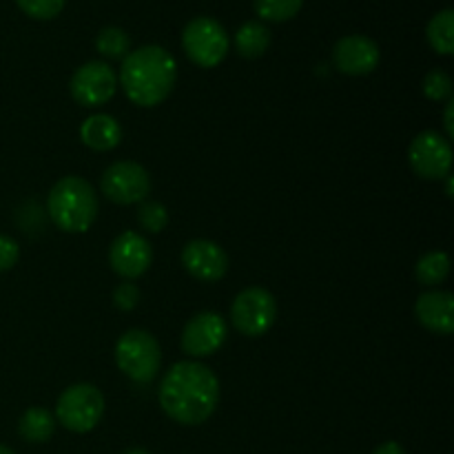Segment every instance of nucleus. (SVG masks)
Listing matches in <instances>:
<instances>
[{
    "mask_svg": "<svg viewBox=\"0 0 454 454\" xmlns=\"http://www.w3.org/2000/svg\"><path fill=\"white\" fill-rule=\"evenodd\" d=\"M20 257V247H18L16 239L7 238V235H0V273L13 269Z\"/></svg>",
    "mask_w": 454,
    "mask_h": 454,
    "instance_id": "27",
    "label": "nucleus"
},
{
    "mask_svg": "<svg viewBox=\"0 0 454 454\" xmlns=\"http://www.w3.org/2000/svg\"><path fill=\"white\" fill-rule=\"evenodd\" d=\"M137 222H140L142 229L149 231V233H160V231L167 229L168 224L167 207L160 202L142 204L140 211H137Z\"/></svg>",
    "mask_w": 454,
    "mask_h": 454,
    "instance_id": "23",
    "label": "nucleus"
},
{
    "mask_svg": "<svg viewBox=\"0 0 454 454\" xmlns=\"http://www.w3.org/2000/svg\"><path fill=\"white\" fill-rule=\"evenodd\" d=\"M380 47L368 35H346L333 49V62L346 75H368L380 65Z\"/></svg>",
    "mask_w": 454,
    "mask_h": 454,
    "instance_id": "13",
    "label": "nucleus"
},
{
    "mask_svg": "<svg viewBox=\"0 0 454 454\" xmlns=\"http://www.w3.org/2000/svg\"><path fill=\"white\" fill-rule=\"evenodd\" d=\"M129 47H131V40L127 31L120 27H105L96 38V49L106 58H124Z\"/></svg>",
    "mask_w": 454,
    "mask_h": 454,
    "instance_id": "22",
    "label": "nucleus"
},
{
    "mask_svg": "<svg viewBox=\"0 0 454 454\" xmlns=\"http://www.w3.org/2000/svg\"><path fill=\"white\" fill-rule=\"evenodd\" d=\"M118 368L137 384H149L162 366V350L151 333L133 328L127 331L115 344Z\"/></svg>",
    "mask_w": 454,
    "mask_h": 454,
    "instance_id": "4",
    "label": "nucleus"
},
{
    "mask_svg": "<svg viewBox=\"0 0 454 454\" xmlns=\"http://www.w3.org/2000/svg\"><path fill=\"white\" fill-rule=\"evenodd\" d=\"M417 322L430 333L450 335L454 331V297L446 291H430L417 300L415 304Z\"/></svg>",
    "mask_w": 454,
    "mask_h": 454,
    "instance_id": "15",
    "label": "nucleus"
},
{
    "mask_svg": "<svg viewBox=\"0 0 454 454\" xmlns=\"http://www.w3.org/2000/svg\"><path fill=\"white\" fill-rule=\"evenodd\" d=\"M448 273H450V257L442 251L428 253L415 266L417 279L426 286H437V284L446 282Z\"/></svg>",
    "mask_w": 454,
    "mask_h": 454,
    "instance_id": "20",
    "label": "nucleus"
},
{
    "mask_svg": "<svg viewBox=\"0 0 454 454\" xmlns=\"http://www.w3.org/2000/svg\"><path fill=\"white\" fill-rule=\"evenodd\" d=\"M182 47L191 62L202 69H213L229 53V35L215 18L198 16L182 31Z\"/></svg>",
    "mask_w": 454,
    "mask_h": 454,
    "instance_id": "6",
    "label": "nucleus"
},
{
    "mask_svg": "<svg viewBox=\"0 0 454 454\" xmlns=\"http://www.w3.org/2000/svg\"><path fill=\"white\" fill-rule=\"evenodd\" d=\"M452 114H454V100L448 102L446 115H443V124H446L448 140H452V137H454V120H452Z\"/></svg>",
    "mask_w": 454,
    "mask_h": 454,
    "instance_id": "28",
    "label": "nucleus"
},
{
    "mask_svg": "<svg viewBox=\"0 0 454 454\" xmlns=\"http://www.w3.org/2000/svg\"><path fill=\"white\" fill-rule=\"evenodd\" d=\"M182 264L200 282H217L229 270V255L211 239H193L182 251Z\"/></svg>",
    "mask_w": 454,
    "mask_h": 454,
    "instance_id": "14",
    "label": "nucleus"
},
{
    "mask_svg": "<svg viewBox=\"0 0 454 454\" xmlns=\"http://www.w3.org/2000/svg\"><path fill=\"white\" fill-rule=\"evenodd\" d=\"M424 93L428 100L433 102H442L448 100L452 96V80L446 71L442 69H433L428 75L424 78Z\"/></svg>",
    "mask_w": 454,
    "mask_h": 454,
    "instance_id": "24",
    "label": "nucleus"
},
{
    "mask_svg": "<svg viewBox=\"0 0 454 454\" xmlns=\"http://www.w3.org/2000/svg\"><path fill=\"white\" fill-rule=\"evenodd\" d=\"M49 217L65 233H84L98 217V198L87 180L67 176L53 184L47 200Z\"/></svg>",
    "mask_w": 454,
    "mask_h": 454,
    "instance_id": "3",
    "label": "nucleus"
},
{
    "mask_svg": "<svg viewBox=\"0 0 454 454\" xmlns=\"http://www.w3.org/2000/svg\"><path fill=\"white\" fill-rule=\"evenodd\" d=\"M412 171L424 180H443L450 176L452 146L450 140L437 131H424L411 142L408 149Z\"/></svg>",
    "mask_w": 454,
    "mask_h": 454,
    "instance_id": "8",
    "label": "nucleus"
},
{
    "mask_svg": "<svg viewBox=\"0 0 454 454\" xmlns=\"http://www.w3.org/2000/svg\"><path fill=\"white\" fill-rule=\"evenodd\" d=\"M372 454H406V450H403L397 442H386V443H381V446L377 448Z\"/></svg>",
    "mask_w": 454,
    "mask_h": 454,
    "instance_id": "29",
    "label": "nucleus"
},
{
    "mask_svg": "<svg viewBox=\"0 0 454 454\" xmlns=\"http://www.w3.org/2000/svg\"><path fill=\"white\" fill-rule=\"evenodd\" d=\"M177 80L176 58L158 44H146L127 53L120 67V84L137 106L162 105Z\"/></svg>",
    "mask_w": 454,
    "mask_h": 454,
    "instance_id": "2",
    "label": "nucleus"
},
{
    "mask_svg": "<svg viewBox=\"0 0 454 454\" xmlns=\"http://www.w3.org/2000/svg\"><path fill=\"white\" fill-rule=\"evenodd\" d=\"M69 89L78 105L93 109L114 98L118 89V75L106 62L91 60L75 69Z\"/></svg>",
    "mask_w": 454,
    "mask_h": 454,
    "instance_id": "10",
    "label": "nucleus"
},
{
    "mask_svg": "<svg viewBox=\"0 0 454 454\" xmlns=\"http://www.w3.org/2000/svg\"><path fill=\"white\" fill-rule=\"evenodd\" d=\"M80 140L93 151H111L122 142V129L114 115H91L80 127Z\"/></svg>",
    "mask_w": 454,
    "mask_h": 454,
    "instance_id": "16",
    "label": "nucleus"
},
{
    "mask_svg": "<svg viewBox=\"0 0 454 454\" xmlns=\"http://www.w3.org/2000/svg\"><path fill=\"white\" fill-rule=\"evenodd\" d=\"M446 193H448V198H452V177L450 176L446 177Z\"/></svg>",
    "mask_w": 454,
    "mask_h": 454,
    "instance_id": "30",
    "label": "nucleus"
},
{
    "mask_svg": "<svg viewBox=\"0 0 454 454\" xmlns=\"http://www.w3.org/2000/svg\"><path fill=\"white\" fill-rule=\"evenodd\" d=\"M124 454H151V452L145 450V448H131V450H127Z\"/></svg>",
    "mask_w": 454,
    "mask_h": 454,
    "instance_id": "31",
    "label": "nucleus"
},
{
    "mask_svg": "<svg viewBox=\"0 0 454 454\" xmlns=\"http://www.w3.org/2000/svg\"><path fill=\"white\" fill-rule=\"evenodd\" d=\"M233 326L247 337H262L278 319V301L266 288L251 286L239 293L231 306Z\"/></svg>",
    "mask_w": 454,
    "mask_h": 454,
    "instance_id": "7",
    "label": "nucleus"
},
{
    "mask_svg": "<svg viewBox=\"0 0 454 454\" xmlns=\"http://www.w3.org/2000/svg\"><path fill=\"white\" fill-rule=\"evenodd\" d=\"M114 304L115 309L120 310H133L137 304H140V291H137L136 284L124 282L120 284L114 291Z\"/></svg>",
    "mask_w": 454,
    "mask_h": 454,
    "instance_id": "26",
    "label": "nucleus"
},
{
    "mask_svg": "<svg viewBox=\"0 0 454 454\" xmlns=\"http://www.w3.org/2000/svg\"><path fill=\"white\" fill-rule=\"evenodd\" d=\"M56 430V419L44 408H29L18 421V433L29 443H44L53 437Z\"/></svg>",
    "mask_w": 454,
    "mask_h": 454,
    "instance_id": "18",
    "label": "nucleus"
},
{
    "mask_svg": "<svg viewBox=\"0 0 454 454\" xmlns=\"http://www.w3.org/2000/svg\"><path fill=\"white\" fill-rule=\"evenodd\" d=\"M270 44V29L260 20H248L235 34V49L242 58H260Z\"/></svg>",
    "mask_w": 454,
    "mask_h": 454,
    "instance_id": "17",
    "label": "nucleus"
},
{
    "mask_svg": "<svg viewBox=\"0 0 454 454\" xmlns=\"http://www.w3.org/2000/svg\"><path fill=\"white\" fill-rule=\"evenodd\" d=\"M226 335V322L222 315L207 310L191 319L182 333V350L191 357H208V355L217 353L224 346Z\"/></svg>",
    "mask_w": 454,
    "mask_h": 454,
    "instance_id": "11",
    "label": "nucleus"
},
{
    "mask_svg": "<svg viewBox=\"0 0 454 454\" xmlns=\"http://www.w3.org/2000/svg\"><path fill=\"white\" fill-rule=\"evenodd\" d=\"M18 7L35 20H51L62 12L67 0H16Z\"/></svg>",
    "mask_w": 454,
    "mask_h": 454,
    "instance_id": "25",
    "label": "nucleus"
},
{
    "mask_svg": "<svg viewBox=\"0 0 454 454\" xmlns=\"http://www.w3.org/2000/svg\"><path fill=\"white\" fill-rule=\"evenodd\" d=\"M426 35H428L430 47L442 56H450L454 51V12L452 9H442L430 18L428 27H426Z\"/></svg>",
    "mask_w": 454,
    "mask_h": 454,
    "instance_id": "19",
    "label": "nucleus"
},
{
    "mask_svg": "<svg viewBox=\"0 0 454 454\" xmlns=\"http://www.w3.org/2000/svg\"><path fill=\"white\" fill-rule=\"evenodd\" d=\"M100 189L106 200L115 204H136L149 195L151 177L145 167L136 162H115L102 173Z\"/></svg>",
    "mask_w": 454,
    "mask_h": 454,
    "instance_id": "9",
    "label": "nucleus"
},
{
    "mask_svg": "<svg viewBox=\"0 0 454 454\" xmlns=\"http://www.w3.org/2000/svg\"><path fill=\"white\" fill-rule=\"evenodd\" d=\"M105 415V397L93 384H75L60 395L56 406L58 424L84 434L96 428Z\"/></svg>",
    "mask_w": 454,
    "mask_h": 454,
    "instance_id": "5",
    "label": "nucleus"
},
{
    "mask_svg": "<svg viewBox=\"0 0 454 454\" xmlns=\"http://www.w3.org/2000/svg\"><path fill=\"white\" fill-rule=\"evenodd\" d=\"M151 260H153L151 244L133 231L118 235L109 248L111 269L124 279H136L145 275L151 266Z\"/></svg>",
    "mask_w": 454,
    "mask_h": 454,
    "instance_id": "12",
    "label": "nucleus"
},
{
    "mask_svg": "<svg viewBox=\"0 0 454 454\" xmlns=\"http://www.w3.org/2000/svg\"><path fill=\"white\" fill-rule=\"evenodd\" d=\"M160 406L182 426H200L215 412L220 381L200 362H177L160 384Z\"/></svg>",
    "mask_w": 454,
    "mask_h": 454,
    "instance_id": "1",
    "label": "nucleus"
},
{
    "mask_svg": "<svg viewBox=\"0 0 454 454\" xmlns=\"http://www.w3.org/2000/svg\"><path fill=\"white\" fill-rule=\"evenodd\" d=\"M304 0H255V12L262 20L286 22L300 13Z\"/></svg>",
    "mask_w": 454,
    "mask_h": 454,
    "instance_id": "21",
    "label": "nucleus"
},
{
    "mask_svg": "<svg viewBox=\"0 0 454 454\" xmlns=\"http://www.w3.org/2000/svg\"><path fill=\"white\" fill-rule=\"evenodd\" d=\"M0 454H16L12 450V448H7V446H0Z\"/></svg>",
    "mask_w": 454,
    "mask_h": 454,
    "instance_id": "32",
    "label": "nucleus"
}]
</instances>
